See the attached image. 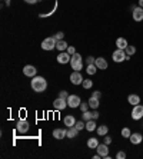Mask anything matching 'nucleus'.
<instances>
[{
  "instance_id": "1",
  "label": "nucleus",
  "mask_w": 143,
  "mask_h": 159,
  "mask_svg": "<svg viewBox=\"0 0 143 159\" xmlns=\"http://www.w3.org/2000/svg\"><path fill=\"white\" fill-rule=\"evenodd\" d=\"M30 86H32V90H34L36 93H42L47 89V80L43 76H34L32 78Z\"/></svg>"
},
{
  "instance_id": "2",
  "label": "nucleus",
  "mask_w": 143,
  "mask_h": 159,
  "mask_svg": "<svg viewBox=\"0 0 143 159\" xmlns=\"http://www.w3.org/2000/svg\"><path fill=\"white\" fill-rule=\"evenodd\" d=\"M70 66H72V69L76 70V72H80L82 69H83V57H82L80 53H74V55H72Z\"/></svg>"
},
{
  "instance_id": "3",
  "label": "nucleus",
  "mask_w": 143,
  "mask_h": 159,
  "mask_svg": "<svg viewBox=\"0 0 143 159\" xmlns=\"http://www.w3.org/2000/svg\"><path fill=\"white\" fill-rule=\"evenodd\" d=\"M56 43H57V39H56L55 36H49L46 37V39H43V42H42V49L43 50H53V49L56 48Z\"/></svg>"
},
{
  "instance_id": "4",
  "label": "nucleus",
  "mask_w": 143,
  "mask_h": 159,
  "mask_svg": "<svg viewBox=\"0 0 143 159\" xmlns=\"http://www.w3.org/2000/svg\"><path fill=\"white\" fill-rule=\"evenodd\" d=\"M126 52L123 50V49H116L113 53H112V60H113L114 63H122L123 60H126Z\"/></svg>"
},
{
  "instance_id": "5",
  "label": "nucleus",
  "mask_w": 143,
  "mask_h": 159,
  "mask_svg": "<svg viewBox=\"0 0 143 159\" xmlns=\"http://www.w3.org/2000/svg\"><path fill=\"white\" fill-rule=\"evenodd\" d=\"M30 128V123L26 120V119H19L17 122H16V130H17L19 133H26L27 130H29Z\"/></svg>"
},
{
  "instance_id": "6",
  "label": "nucleus",
  "mask_w": 143,
  "mask_h": 159,
  "mask_svg": "<svg viewBox=\"0 0 143 159\" xmlns=\"http://www.w3.org/2000/svg\"><path fill=\"white\" fill-rule=\"evenodd\" d=\"M130 116H132L133 120H140L143 118V105L139 103V105H136V106H133Z\"/></svg>"
},
{
  "instance_id": "7",
  "label": "nucleus",
  "mask_w": 143,
  "mask_h": 159,
  "mask_svg": "<svg viewBox=\"0 0 143 159\" xmlns=\"http://www.w3.org/2000/svg\"><path fill=\"white\" fill-rule=\"evenodd\" d=\"M23 75L27 76V78H34V76H37V69L33 65H26L23 67Z\"/></svg>"
},
{
  "instance_id": "8",
  "label": "nucleus",
  "mask_w": 143,
  "mask_h": 159,
  "mask_svg": "<svg viewBox=\"0 0 143 159\" xmlns=\"http://www.w3.org/2000/svg\"><path fill=\"white\" fill-rule=\"evenodd\" d=\"M82 103V99L77 95H69V98H67V105H69L70 107H79Z\"/></svg>"
},
{
  "instance_id": "9",
  "label": "nucleus",
  "mask_w": 143,
  "mask_h": 159,
  "mask_svg": "<svg viewBox=\"0 0 143 159\" xmlns=\"http://www.w3.org/2000/svg\"><path fill=\"white\" fill-rule=\"evenodd\" d=\"M132 17L135 22H142L143 20V7L137 6V7L132 9Z\"/></svg>"
},
{
  "instance_id": "10",
  "label": "nucleus",
  "mask_w": 143,
  "mask_h": 159,
  "mask_svg": "<svg viewBox=\"0 0 143 159\" xmlns=\"http://www.w3.org/2000/svg\"><path fill=\"white\" fill-rule=\"evenodd\" d=\"M66 106H69V105H67V99L57 98V99H55V102H53V107H55L56 111H63V109H66Z\"/></svg>"
},
{
  "instance_id": "11",
  "label": "nucleus",
  "mask_w": 143,
  "mask_h": 159,
  "mask_svg": "<svg viewBox=\"0 0 143 159\" xmlns=\"http://www.w3.org/2000/svg\"><path fill=\"white\" fill-rule=\"evenodd\" d=\"M83 76H82V73L80 72H76L74 70L73 73L70 75V82H72V83H73V85H82V83H83Z\"/></svg>"
},
{
  "instance_id": "12",
  "label": "nucleus",
  "mask_w": 143,
  "mask_h": 159,
  "mask_svg": "<svg viewBox=\"0 0 143 159\" xmlns=\"http://www.w3.org/2000/svg\"><path fill=\"white\" fill-rule=\"evenodd\" d=\"M70 59H72V55H69L67 52H60L57 55V62L60 65H66V63H70Z\"/></svg>"
},
{
  "instance_id": "13",
  "label": "nucleus",
  "mask_w": 143,
  "mask_h": 159,
  "mask_svg": "<svg viewBox=\"0 0 143 159\" xmlns=\"http://www.w3.org/2000/svg\"><path fill=\"white\" fill-rule=\"evenodd\" d=\"M96 151H97V153H99L102 158H106V156L109 155V145H106L105 142L99 143V146L96 148Z\"/></svg>"
},
{
  "instance_id": "14",
  "label": "nucleus",
  "mask_w": 143,
  "mask_h": 159,
  "mask_svg": "<svg viewBox=\"0 0 143 159\" xmlns=\"http://www.w3.org/2000/svg\"><path fill=\"white\" fill-rule=\"evenodd\" d=\"M129 141H130V143L132 145H140L143 141V135L139 132H135L130 135V138H129Z\"/></svg>"
},
{
  "instance_id": "15",
  "label": "nucleus",
  "mask_w": 143,
  "mask_h": 159,
  "mask_svg": "<svg viewBox=\"0 0 143 159\" xmlns=\"http://www.w3.org/2000/svg\"><path fill=\"white\" fill-rule=\"evenodd\" d=\"M95 65L97 66V69H100V70H106L107 66H109V63H107V60L105 59V57H96Z\"/></svg>"
},
{
  "instance_id": "16",
  "label": "nucleus",
  "mask_w": 143,
  "mask_h": 159,
  "mask_svg": "<svg viewBox=\"0 0 143 159\" xmlns=\"http://www.w3.org/2000/svg\"><path fill=\"white\" fill-rule=\"evenodd\" d=\"M66 130L67 129H63V128H57V129L53 130V138L55 139H65L66 138Z\"/></svg>"
},
{
  "instance_id": "17",
  "label": "nucleus",
  "mask_w": 143,
  "mask_h": 159,
  "mask_svg": "<svg viewBox=\"0 0 143 159\" xmlns=\"http://www.w3.org/2000/svg\"><path fill=\"white\" fill-rule=\"evenodd\" d=\"M127 102L132 105V106H136V105L140 103V96L139 95H136V93H132V95H129L127 96Z\"/></svg>"
},
{
  "instance_id": "18",
  "label": "nucleus",
  "mask_w": 143,
  "mask_h": 159,
  "mask_svg": "<svg viewBox=\"0 0 143 159\" xmlns=\"http://www.w3.org/2000/svg\"><path fill=\"white\" fill-rule=\"evenodd\" d=\"M63 122H65V125H66L67 128H70V126L76 125V118H74L73 115H66L65 119H63Z\"/></svg>"
},
{
  "instance_id": "19",
  "label": "nucleus",
  "mask_w": 143,
  "mask_h": 159,
  "mask_svg": "<svg viewBox=\"0 0 143 159\" xmlns=\"http://www.w3.org/2000/svg\"><path fill=\"white\" fill-rule=\"evenodd\" d=\"M127 46H129V43L125 37H118V39H116V48L118 49H123V50H125Z\"/></svg>"
},
{
  "instance_id": "20",
  "label": "nucleus",
  "mask_w": 143,
  "mask_h": 159,
  "mask_svg": "<svg viewBox=\"0 0 143 159\" xmlns=\"http://www.w3.org/2000/svg\"><path fill=\"white\" fill-rule=\"evenodd\" d=\"M77 133H79V130H77L74 126H70V128H67V130H66V138L74 139V138L77 136Z\"/></svg>"
},
{
  "instance_id": "21",
  "label": "nucleus",
  "mask_w": 143,
  "mask_h": 159,
  "mask_svg": "<svg viewBox=\"0 0 143 159\" xmlns=\"http://www.w3.org/2000/svg\"><path fill=\"white\" fill-rule=\"evenodd\" d=\"M99 146V139L97 138H89L87 139V148L89 149H96Z\"/></svg>"
},
{
  "instance_id": "22",
  "label": "nucleus",
  "mask_w": 143,
  "mask_h": 159,
  "mask_svg": "<svg viewBox=\"0 0 143 159\" xmlns=\"http://www.w3.org/2000/svg\"><path fill=\"white\" fill-rule=\"evenodd\" d=\"M89 106L92 107V109H97L99 107V105H100V99H97V98H93V96H90L89 98Z\"/></svg>"
},
{
  "instance_id": "23",
  "label": "nucleus",
  "mask_w": 143,
  "mask_h": 159,
  "mask_svg": "<svg viewBox=\"0 0 143 159\" xmlns=\"http://www.w3.org/2000/svg\"><path fill=\"white\" fill-rule=\"evenodd\" d=\"M96 129H97V125H96L95 119H90V120L86 122V130H87V132H93V130H96Z\"/></svg>"
},
{
  "instance_id": "24",
  "label": "nucleus",
  "mask_w": 143,
  "mask_h": 159,
  "mask_svg": "<svg viewBox=\"0 0 143 159\" xmlns=\"http://www.w3.org/2000/svg\"><path fill=\"white\" fill-rule=\"evenodd\" d=\"M67 43H66V40H57V43H56V49L59 50V52H66L67 50Z\"/></svg>"
},
{
  "instance_id": "25",
  "label": "nucleus",
  "mask_w": 143,
  "mask_h": 159,
  "mask_svg": "<svg viewBox=\"0 0 143 159\" xmlns=\"http://www.w3.org/2000/svg\"><path fill=\"white\" fill-rule=\"evenodd\" d=\"M96 132H97L99 136H105V135H107V132H109V128H107L106 125H100V126H97Z\"/></svg>"
},
{
  "instance_id": "26",
  "label": "nucleus",
  "mask_w": 143,
  "mask_h": 159,
  "mask_svg": "<svg viewBox=\"0 0 143 159\" xmlns=\"http://www.w3.org/2000/svg\"><path fill=\"white\" fill-rule=\"evenodd\" d=\"M86 72H87L89 76H93V75H96V72H97V66H96L95 63H93V65H87Z\"/></svg>"
},
{
  "instance_id": "27",
  "label": "nucleus",
  "mask_w": 143,
  "mask_h": 159,
  "mask_svg": "<svg viewBox=\"0 0 143 159\" xmlns=\"http://www.w3.org/2000/svg\"><path fill=\"white\" fill-rule=\"evenodd\" d=\"M82 86H83V89L89 90V89L93 88V80H90V79H84L83 83H82Z\"/></svg>"
},
{
  "instance_id": "28",
  "label": "nucleus",
  "mask_w": 143,
  "mask_h": 159,
  "mask_svg": "<svg viewBox=\"0 0 143 159\" xmlns=\"http://www.w3.org/2000/svg\"><path fill=\"white\" fill-rule=\"evenodd\" d=\"M74 128H76V129L80 132V130L86 129V122H84V120H77L76 125H74Z\"/></svg>"
},
{
  "instance_id": "29",
  "label": "nucleus",
  "mask_w": 143,
  "mask_h": 159,
  "mask_svg": "<svg viewBox=\"0 0 143 159\" xmlns=\"http://www.w3.org/2000/svg\"><path fill=\"white\" fill-rule=\"evenodd\" d=\"M120 133H122V138H125V139H129V138H130V135H132V130L129 129V128H123Z\"/></svg>"
},
{
  "instance_id": "30",
  "label": "nucleus",
  "mask_w": 143,
  "mask_h": 159,
  "mask_svg": "<svg viewBox=\"0 0 143 159\" xmlns=\"http://www.w3.org/2000/svg\"><path fill=\"white\" fill-rule=\"evenodd\" d=\"M82 119H83L84 122H87V120H90V119H93V116H92V112H89V111H86V112H82Z\"/></svg>"
},
{
  "instance_id": "31",
  "label": "nucleus",
  "mask_w": 143,
  "mask_h": 159,
  "mask_svg": "<svg viewBox=\"0 0 143 159\" xmlns=\"http://www.w3.org/2000/svg\"><path fill=\"white\" fill-rule=\"evenodd\" d=\"M125 52H126V55H127V56H133L136 53V48H135V46H132V44H129L127 48L125 49Z\"/></svg>"
},
{
  "instance_id": "32",
  "label": "nucleus",
  "mask_w": 143,
  "mask_h": 159,
  "mask_svg": "<svg viewBox=\"0 0 143 159\" xmlns=\"http://www.w3.org/2000/svg\"><path fill=\"white\" fill-rule=\"evenodd\" d=\"M79 107H80L82 112H86V111H89V107H90V106H89V102H82Z\"/></svg>"
},
{
  "instance_id": "33",
  "label": "nucleus",
  "mask_w": 143,
  "mask_h": 159,
  "mask_svg": "<svg viewBox=\"0 0 143 159\" xmlns=\"http://www.w3.org/2000/svg\"><path fill=\"white\" fill-rule=\"evenodd\" d=\"M59 98H62V99H67V98H69V92H67V90H60Z\"/></svg>"
},
{
  "instance_id": "34",
  "label": "nucleus",
  "mask_w": 143,
  "mask_h": 159,
  "mask_svg": "<svg viewBox=\"0 0 143 159\" xmlns=\"http://www.w3.org/2000/svg\"><path fill=\"white\" fill-rule=\"evenodd\" d=\"M96 60V57H93V56H87L86 57V65H93Z\"/></svg>"
},
{
  "instance_id": "35",
  "label": "nucleus",
  "mask_w": 143,
  "mask_h": 159,
  "mask_svg": "<svg viewBox=\"0 0 143 159\" xmlns=\"http://www.w3.org/2000/svg\"><path fill=\"white\" fill-rule=\"evenodd\" d=\"M112 141H113V138L109 136V135H105V141H103L105 143H106V145H110V143H112Z\"/></svg>"
},
{
  "instance_id": "36",
  "label": "nucleus",
  "mask_w": 143,
  "mask_h": 159,
  "mask_svg": "<svg viewBox=\"0 0 143 159\" xmlns=\"http://www.w3.org/2000/svg\"><path fill=\"white\" fill-rule=\"evenodd\" d=\"M116 158H118V159H125L126 158V153L123 151H119L118 153H116Z\"/></svg>"
},
{
  "instance_id": "37",
  "label": "nucleus",
  "mask_w": 143,
  "mask_h": 159,
  "mask_svg": "<svg viewBox=\"0 0 143 159\" xmlns=\"http://www.w3.org/2000/svg\"><path fill=\"white\" fill-rule=\"evenodd\" d=\"M55 37L57 39V40H63V37H65V33H63V32H57V33L55 34Z\"/></svg>"
},
{
  "instance_id": "38",
  "label": "nucleus",
  "mask_w": 143,
  "mask_h": 159,
  "mask_svg": "<svg viewBox=\"0 0 143 159\" xmlns=\"http://www.w3.org/2000/svg\"><path fill=\"white\" fill-rule=\"evenodd\" d=\"M92 96H93V98H97V99H100V98H102V92H100V90H95V92L92 93Z\"/></svg>"
},
{
  "instance_id": "39",
  "label": "nucleus",
  "mask_w": 143,
  "mask_h": 159,
  "mask_svg": "<svg viewBox=\"0 0 143 159\" xmlns=\"http://www.w3.org/2000/svg\"><path fill=\"white\" fill-rule=\"evenodd\" d=\"M67 53H69V55H74V53H76V49L73 48V46H69V48H67V50H66Z\"/></svg>"
},
{
  "instance_id": "40",
  "label": "nucleus",
  "mask_w": 143,
  "mask_h": 159,
  "mask_svg": "<svg viewBox=\"0 0 143 159\" xmlns=\"http://www.w3.org/2000/svg\"><path fill=\"white\" fill-rule=\"evenodd\" d=\"M92 116H93V119H95V120H96V119H97V118H99V112H97V111H96V109H95V111H93L92 112Z\"/></svg>"
},
{
  "instance_id": "41",
  "label": "nucleus",
  "mask_w": 143,
  "mask_h": 159,
  "mask_svg": "<svg viewBox=\"0 0 143 159\" xmlns=\"http://www.w3.org/2000/svg\"><path fill=\"white\" fill-rule=\"evenodd\" d=\"M25 2H26L27 4H36L39 0H25Z\"/></svg>"
},
{
  "instance_id": "42",
  "label": "nucleus",
  "mask_w": 143,
  "mask_h": 159,
  "mask_svg": "<svg viewBox=\"0 0 143 159\" xmlns=\"http://www.w3.org/2000/svg\"><path fill=\"white\" fill-rule=\"evenodd\" d=\"M139 6L140 7H143V0H139Z\"/></svg>"
},
{
  "instance_id": "43",
  "label": "nucleus",
  "mask_w": 143,
  "mask_h": 159,
  "mask_svg": "<svg viewBox=\"0 0 143 159\" xmlns=\"http://www.w3.org/2000/svg\"><path fill=\"white\" fill-rule=\"evenodd\" d=\"M4 3L7 4V6H10V0H4Z\"/></svg>"
}]
</instances>
